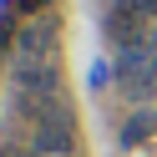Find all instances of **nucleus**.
I'll return each mask as SVG.
<instances>
[{
  "mask_svg": "<svg viewBox=\"0 0 157 157\" xmlns=\"http://www.w3.org/2000/svg\"><path fill=\"white\" fill-rule=\"evenodd\" d=\"M36 112V147L41 152H71V106L61 96H41Z\"/></svg>",
  "mask_w": 157,
  "mask_h": 157,
  "instance_id": "nucleus-1",
  "label": "nucleus"
},
{
  "mask_svg": "<svg viewBox=\"0 0 157 157\" xmlns=\"http://www.w3.org/2000/svg\"><path fill=\"white\" fill-rule=\"evenodd\" d=\"M142 132H147V117H137V122L127 127V137H122V142H142Z\"/></svg>",
  "mask_w": 157,
  "mask_h": 157,
  "instance_id": "nucleus-2",
  "label": "nucleus"
},
{
  "mask_svg": "<svg viewBox=\"0 0 157 157\" xmlns=\"http://www.w3.org/2000/svg\"><path fill=\"white\" fill-rule=\"evenodd\" d=\"M15 5H21V10H41L46 0H15Z\"/></svg>",
  "mask_w": 157,
  "mask_h": 157,
  "instance_id": "nucleus-3",
  "label": "nucleus"
},
{
  "mask_svg": "<svg viewBox=\"0 0 157 157\" xmlns=\"http://www.w3.org/2000/svg\"><path fill=\"white\" fill-rule=\"evenodd\" d=\"M137 10H147V15H157V0H137Z\"/></svg>",
  "mask_w": 157,
  "mask_h": 157,
  "instance_id": "nucleus-4",
  "label": "nucleus"
}]
</instances>
